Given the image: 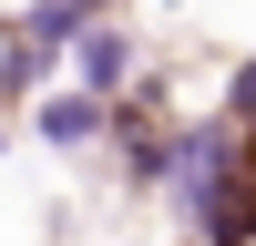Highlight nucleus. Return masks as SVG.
Here are the masks:
<instances>
[]
</instances>
